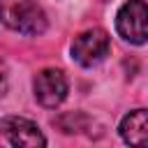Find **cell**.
<instances>
[{
  "instance_id": "cell-1",
  "label": "cell",
  "mask_w": 148,
  "mask_h": 148,
  "mask_svg": "<svg viewBox=\"0 0 148 148\" xmlns=\"http://www.w3.org/2000/svg\"><path fill=\"white\" fill-rule=\"evenodd\" d=\"M0 21L23 35H42L46 30V16L32 0H0Z\"/></svg>"
},
{
  "instance_id": "cell-2",
  "label": "cell",
  "mask_w": 148,
  "mask_h": 148,
  "mask_svg": "<svg viewBox=\"0 0 148 148\" xmlns=\"http://www.w3.org/2000/svg\"><path fill=\"white\" fill-rule=\"evenodd\" d=\"M116 28L130 44L148 42V5L143 0H127L116 14Z\"/></svg>"
},
{
  "instance_id": "cell-3",
  "label": "cell",
  "mask_w": 148,
  "mask_h": 148,
  "mask_svg": "<svg viewBox=\"0 0 148 148\" xmlns=\"http://www.w3.org/2000/svg\"><path fill=\"white\" fill-rule=\"evenodd\" d=\"M109 49H111L109 35L102 28H92V30H86L79 37H74V42H72V58L79 65H83V67H92V65L102 62L109 56Z\"/></svg>"
},
{
  "instance_id": "cell-4",
  "label": "cell",
  "mask_w": 148,
  "mask_h": 148,
  "mask_svg": "<svg viewBox=\"0 0 148 148\" xmlns=\"http://www.w3.org/2000/svg\"><path fill=\"white\" fill-rule=\"evenodd\" d=\"M0 134L12 143V146H28V148H35V146H44L46 139L44 134L39 132V127L28 120V118H21V116H7L0 120Z\"/></svg>"
},
{
  "instance_id": "cell-5",
  "label": "cell",
  "mask_w": 148,
  "mask_h": 148,
  "mask_svg": "<svg viewBox=\"0 0 148 148\" xmlns=\"http://www.w3.org/2000/svg\"><path fill=\"white\" fill-rule=\"evenodd\" d=\"M35 97L42 106H58L67 97V79L60 69H42L35 76Z\"/></svg>"
},
{
  "instance_id": "cell-6",
  "label": "cell",
  "mask_w": 148,
  "mask_h": 148,
  "mask_svg": "<svg viewBox=\"0 0 148 148\" xmlns=\"http://www.w3.org/2000/svg\"><path fill=\"white\" fill-rule=\"evenodd\" d=\"M120 136L132 146H148V111H130L120 120Z\"/></svg>"
},
{
  "instance_id": "cell-7",
  "label": "cell",
  "mask_w": 148,
  "mask_h": 148,
  "mask_svg": "<svg viewBox=\"0 0 148 148\" xmlns=\"http://www.w3.org/2000/svg\"><path fill=\"white\" fill-rule=\"evenodd\" d=\"M7 90V74H5V67L0 65V95Z\"/></svg>"
}]
</instances>
